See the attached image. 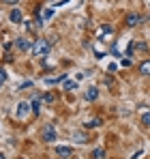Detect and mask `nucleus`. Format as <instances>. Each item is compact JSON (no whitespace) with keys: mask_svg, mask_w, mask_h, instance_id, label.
Here are the masks:
<instances>
[{"mask_svg":"<svg viewBox=\"0 0 150 159\" xmlns=\"http://www.w3.org/2000/svg\"><path fill=\"white\" fill-rule=\"evenodd\" d=\"M51 50V43L47 39H37L34 43H32V54L34 56H47Z\"/></svg>","mask_w":150,"mask_h":159,"instance_id":"nucleus-1","label":"nucleus"},{"mask_svg":"<svg viewBox=\"0 0 150 159\" xmlns=\"http://www.w3.org/2000/svg\"><path fill=\"white\" fill-rule=\"evenodd\" d=\"M41 140H43V142H54V140H56V129H54V125H45V127L41 129Z\"/></svg>","mask_w":150,"mask_h":159,"instance_id":"nucleus-2","label":"nucleus"},{"mask_svg":"<svg viewBox=\"0 0 150 159\" xmlns=\"http://www.w3.org/2000/svg\"><path fill=\"white\" fill-rule=\"evenodd\" d=\"M30 110H32V107H30V103H26V101H20V103H17V107H15V116L24 120L26 116L30 114Z\"/></svg>","mask_w":150,"mask_h":159,"instance_id":"nucleus-3","label":"nucleus"},{"mask_svg":"<svg viewBox=\"0 0 150 159\" xmlns=\"http://www.w3.org/2000/svg\"><path fill=\"white\" fill-rule=\"evenodd\" d=\"M15 48H17L20 52H28V50H32V43H30L26 37H20V39H15Z\"/></svg>","mask_w":150,"mask_h":159,"instance_id":"nucleus-4","label":"nucleus"},{"mask_svg":"<svg viewBox=\"0 0 150 159\" xmlns=\"http://www.w3.org/2000/svg\"><path fill=\"white\" fill-rule=\"evenodd\" d=\"M142 20H144L142 15H137V13H129V15H126V20H125V24L133 28V26H137V24H142Z\"/></svg>","mask_w":150,"mask_h":159,"instance_id":"nucleus-5","label":"nucleus"},{"mask_svg":"<svg viewBox=\"0 0 150 159\" xmlns=\"http://www.w3.org/2000/svg\"><path fill=\"white\" fill-rule=\"evenodd\" d=\"M54 153H56L60 159H69L71 155H73V151H71L69 146H56V148H54Z\"/></svg>","mask_w":150,"mask_h":159,"instance_id":"nucleus-6","label":"nucleus"},{"mask_svg":"<svg viewBox=\"0 0 150 159\" xmlns=\"http://www.w3.org/2000/svg\"><path fill=\"white\" fill-rule=\"evenodd\" d=\"M9 20H11L13 24H22V22H24V15H22V11H20V9H13V11H11V15H9Z\"/></svg>","mask_w":150,"mask_h":159,"instance_id":"nucleus-7","label":"nucleus"},{"mask_svg":"<svg viewBox=\"0 0 150 159\" xmlns=\"http://www.w3.org/2000/svg\"><path fill=\"white\" fill-rule=\"evenodd\" d=\"M41 103H43V95H37V97L30 101V107H32V112H34V114H39V110H41Z\"/></svg>","mask_w":150,"mask_h":159,"instance_id":"nucleus-8","label":"nucleus"},{"mask_svg":"<svg viewBox=\"0 0 150 159\" xmlns=\"http://www.w3.org/2000/svg\"><path fill=\"white\" fill-rule=\"evenodd\" d=\"M99 97V88L97 86H90L88 90H86V101H95Z\"/></svg>","mask_w":150,"mask_h":159,"instance_id":"nucleus-9","label":"nucleus"},{"mask_svg":"<svg viewBox=\"0 0 150 159\" xmlns=\"http://www.w3.org/2000/svg\"><path fill=\"white\" fill-rule=\"evenodd\" d=\"M101 125H103V120H101V118H92V120H86V123H84V127H86V129H92V127H101Z\"/></svg>","mask_w":150,"mask_h":159,"instance_id":"nucleus-10","label":"nucleus"},{"mask_svg":"<svg viewBox=\"0 0 150 159\" xmlns=\"http://www.w3.org/2000/svg\"><path fill=\"white\" fill-rule=\"evenodd\" d=\"M139 73H142V75H150V60H144V62L139 65Z\"/></svg>","mask_w":150,"mask_h":159,"instance_id":"nucleus-11","label":"nucleus"},{"mask_svg":"<svg viewBox=\"0 0 150 159\" xmlns=\"http://www.w3.org/2000/svg\"><path fill=\"white\" fill-rule=\"evenodd\" d=\"M133 45H135V50H139V52H148V43H144V41H133Z\"/></svg>","mask_w":150,"mask_h":159,"instance_id":"nucleus-12","label":"nucleus"},{"mask_svg":"<svg viewBox=\"0 0 150 159\" xmlns=\"http://www.w3.org/2000/svg\"><path fill=\"white\" fill-rule=\"evenodd\" d=\"M92 159H105V151L103 148H95L92 151Z\"/></svg>","mask_w":150,"mask_h":159,"instance_id":"nucleus-13","label":"nucleus"},{"mask_svg":"<svg viewBox=\"0 0 150 159\" xmlns=\"http://www.w3.org/2000/svg\"><path fill=\"white\" fill-rule=\"evenodd\" d=\"M73 88H77V82H73V80H64V90H73Z\"/></svg>","mask_w":150,"mask_h":159,"instance_id":"nucleus-14","label":"nucleus"},{"mask_svg":"<svg viewBox=\"0 0 150 159\" xmlns=\"http://www.w3.org/2000/svg\"><path fill=\"white\" fill-rule=\"evenodd\" d=\"M54 99H56L54 93H45V95H43V101H45V103H54Z\"/></svg>","mask_w":150,"mask_h":159,"instance_id":"nucleus-15","label":"nucleus"},{"mask_svg":"<svg viewBox=\"0 0 150 159\" xmlns=\"http://www.w3.org/2000/svg\"><path fill=\"white\" fill-rule=\"evenodd\" d=\"M142 123H144L146 127H150V112H146V114H142Z\"/></svg>","mask_w":150,"mask_h":159,"instance_id":"nucleus-16","label":"nucleus"},{"mask_svg":"<svg viewBox=\"0 0 150 159\" xmlns=\"http://www.w3.org/2000/svg\"><path fill=\"white\" fill-rule=\"evenodd\" d=\"M47 84H58V82H64V75H60V78H50V80H45Z\"/></svg>","mask_w":150,"mask_h":159,"instance_id":"nucleus-17","label":"nucleus"},{"mask_svg":"<svg viewBox=\"0 0 150 159\" xmlns=\"http://www.w3.org/2000/svg\"><path fill=\"white\" fill-rule=\"evenodd\" d=\"M51 15H54V9H45L43 11V20H50Z\"/></svg>","mask_w":150,"mask_h":159,"instance_id":"nucleus-18","label":"nucleus"},{"mask_svg":"<svg viewBox=\"0 0 150 159\" xmlns=\"http://www.w3.org/2000/svg\"><path fill=\"white\" fill-rule=\"evenodd\" d=\"M73 138H75V142H79V144H82V142H86V138H84V133H75Z\"/></svg>","mask_w":150,"mask_h":159,"instance_id":"nucleus-19","label":"nucleus"},{"mask_svg":"<svg viewBox=\"0 0 150 159\" xmlns=\"http://www.w3.org/2000/svg\"><path fill=\"white\" fill-rule=\"evenodd\" d=\"M30 86H32V82H22V84H20V88H22V90H26V88H30Z\"/></svg>","mask_w":150,"mask_h":159,"instance_id":"nucleus-20","label":"nucleus"},{"mask_svg":"<svg viewBox=\"0 0 150 159\" xmlns=\"http://www.w3.org/2000/svg\"><path fill=\"white\" fill-rule=\"evenodd\" d=\"M142 155H144V153H142V151H135V153H133V155H131V159H139V157H142Z\"/></svg>","mask_w":150,"mask_h":159,"instance_id":"nucleus-21","label":"nucleus"},{"mask_svg":"<svg viewBox=\"0 0 150 159\" xmlns=\"http://www.w3.org/2000/svg\"><path fill=\"white\" fill-rule=\"evenodd\" d=\"M4 80H7V71H4V69H0V82H4Z\"/></svg>","mask_w":150,"mask_h":159,"instance_id":"nucleus-22","label":"nucleus"},{"mask_svg":"<svg viewBox=\"0 0 150 159\" xmlns=\"http://www.w3.org/2000/svg\"><path fill=\"white\" fill-rule=\"evenodd\" d=\"M112 30H114L112 26H103V32H105V34H112Z\"/></svg>","mask_w":150,"mask_h":159,"instance_id":"nucleus-23","label":"nucleus"},{"mask_svg":"<svg viewBox=\"0 0 150 159\" xmlns=\"http://www.w3.org/2000/svg\"><path fill=\"white\" fill-rule=\"evenodd\" d=\"M2 2H7V4H17L20 0H2Z\"/></svg>","mask_w":150,"mask_h":159,"instance_id":"nucleus-24","label":"nucleus"},{"mask_svg":"<svg viewBox=\"0 0 150 159\" xmlns=\"http://www.w3.org/2000/svg\"><path fill=\"white\" fill-rule=\"evenodd\" d=\"M0 159H4V157H2V155H0Z\"/></svg>","mask_w":150,"mask_h":159,"instance_id":"nucleus-25","label":"nucleus"},{"mask_svg":"<svg viewBox=\"0 0 150 159\" xmlns=\"http://www.w3.org/2000/svg\"><path fill=\"white\" fill-rule=\"evenodd\" d=\"M0 86H2V82H0Z\"/></svg>","mask_w":150,"mask_h":159,"instance_id":"nucleus-26","label":"nucleus"},{"mask_svg":"<svg viewBox=\"0 0 150 159\" xmlns=\"http://www.w3.org/2000/svg\"><path fill=\"white\" fill-rule=\"evenodd\" d=\"M148 22H150V17H148Z\"/></svg>","mask_w":150,"mask_h":159,"instance_id":"nucleus-27","label":"nucleus"}]
</instances>
